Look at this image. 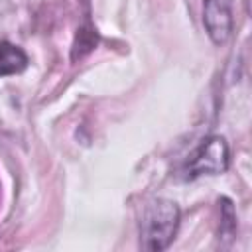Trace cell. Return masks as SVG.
I'll return each instance as SVG.
<instances>
[{"label": "cell", "mask_w": 252, "mask_h": 252, "mask_svg": "<svg viewBox=\"0 0 252 252\" xmlns=\"http://www.w3.org/2000/svg\"><path fill=\"white\" fill-rule=\"evenodd\" d=\"M179 226V209L169 199H154L146 205L140 232H142V248L159 252L169 246L175 238Z\"/></svg>", "instance_id": "cell-1"}, {"label": "cell", "mask_w": 252, "mask_h": 252, "mask_svg": "<svg viewBox=\"0 0 252 252\" xmlns=\"http://www.w3.org/2000/svg\"><path fill=\"white\" fill-rule=\"evenodd\" d=\"M228 167V146L220 136L207 138L185 161L181 173L183 179H195L199 175L222 173Z\"/></svg>", "instance_id": "cell-2"}, {"label": "cell", "mask_w": 252, "mask_h": 252, "mask_svg": "<svg viewBox=\"0 0 252 252\" xmlns=\"http://www.w3.org/2000/svg\"><path fill=\"white\" fill-rule=\"evenodd\" d=\"M203 24L213 43H226L232 33V0H203Z\"/></svg>", "instance_id": "cell-3"}, {"label": "cell", "mask_w": 252, "mask_h": 252, "mask_svg": "<svg viewBox=\"0 0 252 252\" xmlns=\"http://www.w3.org/2000/svg\"><path fill=\"white\" fill-rule=\"evenodd\" d=\"M28 65V55L14 43L0 41V77L22 73Z\"/></svg>", "instance_id": "cell-4"}]
</instances>
